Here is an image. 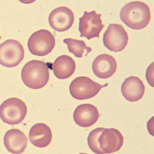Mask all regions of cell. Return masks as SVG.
<instances>
[{"mask_svg": "<svg viewBox=\"0 0 154 154\" xmlns=\"http://www.w3.org/2000/svg\"><path fill=\"white\" fill-rule=\"evenodd\" d=\"M52 138L51 131L45 124H36L32 127L30 130L29 140L32 144L37 147H46L50 143Z\"/></svg>", "mask_w": 154, "mask_h": 154, "instance_id": "cell-15", "label": "cell"}, {"mask_svg": "<svg viewBox=\"0 0 154 154\" xmlns=\"http://www.w3.org/2000/svg\"><path fill=\"white\" fill-rule=\"evenodd\" d=\"M99 113L97 109L90 104L79 106L73 114L74 122L77 125L83 128L93 125L98 121Z\"/></svg>", "mask_w": 154, "mask_h": 154, "instance_id": "cell-13", "label": "cell"}, {"mask_svg": "<svg viewBox=\"0 0 154 154\" xmlns=\"http://www.w3.org/2000/svg\"><path fill=\"white\" fill-rule=\"evenodd\" d=\"M101 85L86 76L77 78L71 83L69 92L74 98L79 100H85L95 96L101 89L108 85Z\"/></svg>", "mask_w": 154, "mask_h": 154, "instance_id": "cell-4", "label": "cell"}, {"mask_svg": "<svg viewBox=\"0 0 154 154\" xmlns=\"http://www.w3.org/2000/svg\"><path fill=\"white\" fill-rule=\"evenodd\" d=\"M0 47V62L2 65L6 67H14L18 65L23 60L24 49L18 41L7 40Z\"/></svg>", "mask_w": 154, "mask_h": 154, "instance_id": "cell-6", "label": "cell"}, {"mask_svg": "<svg viewBox=\"0 0 154 154\" xmlns=\"http://www.w3.org/2000/svg\"><path fill=\"white\" fill-rule=\"evenodd\" d=\"M101 14H97L95 11L84 12L83 16L79 19V30L81 37L88 39L99 38V34L105 25L102 24Z\"/></svg>", "mask_w": 154, "mask_h": 154, "instance_id": "cell-8", "label": "cell"}, {"mask_svg": "<svg viewBox=\"0 0 154 154\" xmlns=\"http://www.w3.org/2000/svg\"><path fill=\"white\" fill-rule=\"evenodd\" d=\"M99 142L104 154L113 153L120 150L122 147L124 137L116 129L105 128L99 138Z\"/></svg>", "mask_w": 154, "mask_h": 154, "instance_id": "cell-10", "label": "cell"}, {"mask_svg": "<svg viewBox=\"0 0 154 154\" xmlns=\"http://www.w3.org/2000/svg\"><path fill=\"white\" fill-rule=\"evenodd\" d=\"M76 69V64L70 57L63 55L58 57L53 65L54 75L60 79L68 78L73 75Z\"/></svg>", "mask_w": 154, "mask_h": 154, "instance_id": "cell-16", "label": "cell"}, {"mask_svg": "<svg viewBox=\"0 0 154 154\" xmlns=\"http://www.w3.org/2000/svg\"><path fill=\"white\" fill-rule=\"evenodd\" d=\"M145 87L143 81L137 77L131 76L125 79L122 85V94L126 100L137 102L143 97Z\"/></svg>", "mask_w": 154, "mask_h": 154, "instance_id": "cell-12", "label": "cell"}, {"mask_svg": "<svg viewBox=\"0 0 154 154\" xmlns=\"http://www.w3.org/2000/svg\"><path fill=\"white\" fill-rule=\"evenodd\" d=\"M153 63H151L149 66L146 71V78L148 83L150 86L154 87L153 81V72H154V65Z\"/></svg>", "mask_w": 154, "mask_h": 154, "instance_id": "cell-19", "label": "cell"}, {"mask_svg": "<svg viewBox=\"0 0 154 154\" xmlns=\"http://www.w3.org/2000/svg\"><path fill=\"white\" fill-rule=\"evenodd\" d=\"M64 43L68 45L69 51L76 57H83L84 53L87 55L92 51L91 48L86 46L83 41L72 38H66L63 40Z\"/></svg>", "mask_w": 154, "mask_h": 154, "instance_id": "cell-17", "label": "cell"}, {"mask_svg": "<svg viewBox=\"0 0 154 154\" xmlns=\"http://www.w3.org/2000/svg\"><path fill=\"white\" fill-rule=\"evenodd\" d=\"M104 45L111 51L121 52L127 45L128 34L122 26L118 24H110L103 34Z\"/></svg>", "mask_w": 154, "mask_h": 154, "instance_id": "cell-7", "label": "cell"}, {"mask_svg": "<svg viewBox=\"0 0 154 154\" xmlns=\"http://www.w3.org/2000/svg\"><path fill=\"white\" fill-rule=\"evenodd\" d=\"M105 128H98L89 133L88 138L89 147L92 151L97 154H104L101 150L99 142V138Z\"/></svg>", "mask_w": 154, "mask_h": 154, "instance_id": "cell-18", "label": "cell"}, {"mask_svg": "<svg viewBox=\"0 0 154 154\" xmlns=\"http://www.w3.org/2000/svg\"><path fill=\"white\" fill-rule=\"evenodd\" d=\"M1 118L4 122L10 125L20 123L25 118L27 108L23 101L16 98L7 99L2 104Z\"/></svg>", "mask_w": 154, "mask_h": 154, "instance_id": "cell-3", "label": "cell"}, {"mask_svg": "<svg viewBox=\"0 0 154 154\" xmlns=\"http://www.w3.org/2000/svg\"><path fill=\"white\" fill-rule=\"evenodd\" d=\"M4 140L7 149L14 154L23 152L28 143V139L26 135L21 131L16 129L7 131Z\"/></svg>", "mask_w": 154, "mask_h": 154, "instance_id": "cell-14", "label": "cell"}, {"mask_svg": "<svg viewBox=\"0 0 154 154\" xmlns=\"http://www.w3.org/2000/svg\"><path fill=\"white\" fill-rule=\"evenodd\" d=\"M55 45V39L50 32L41 29L30 37L28 46L32 54L39 56L47 55L51 53Z\"/></svg>", "mask_w": 154, "mask_h": 154, "instance_id": "cell-5", "label": "cell"}, {"mask_svg": "<svg viewBox=\"0 0 154 154\" xmlns=\"http://www.w3.org/2000/svg\"><path fill=\"white\" fill-rule=\"evenodd\" d=\"M120 17L122 21L129 28L140 30L148 25L151 19V12L149 6L144 2H133L123 7Z\"/></svg>", "mask_w": 154, "mask_h": 154, "instance_id": "cell-1", "label": "cell"}, {"mask_svg": "<svg viewBox=\"0 0 154 154\" xmlns=\"http://www.w3.org/2000/svg\"><path fill=\"white\" fill-rule=\"evenodd\" d=\"M117 68L116 59L112 56L103 54L94 60L92 69L94 74L102 79H108L115 73Z\"/></svg>", "mask_w": 154, "mask_h": 154, "instance_id": "cell-11", "label": "cell"}, {"mask_svg": "<svg viewBox=\"0 0 154 154\" xmlns=\"http://www.w3.org/2000/svg\"><path fill=\"white\" fill-rule=\"evenodd\" d=\"M21 78L24 83L29 88L36 89L43 88L49 80L48 64L38 60L28 62L22 69Z\"/></svg>", "mask_w": 154, "mask_h": 154, "instance_id": "cell-2", "label": "cell"}, {"mask_svg": "<svg viewBox=\"0 0 154 154\" xmlns=\"http://www.w3.org/2000/svg\"><path fill=\"white\" fill-rule=\"evenodd\" d=\"M74 14L71 10L66 7H60L52 11L49 17L50 25L57 31L68 30L73 24Z\"/></svg>", "mask_w": 154, "mask_h": 154, "instance_id": "cell-9", "label": "cell"}]
</instances>
